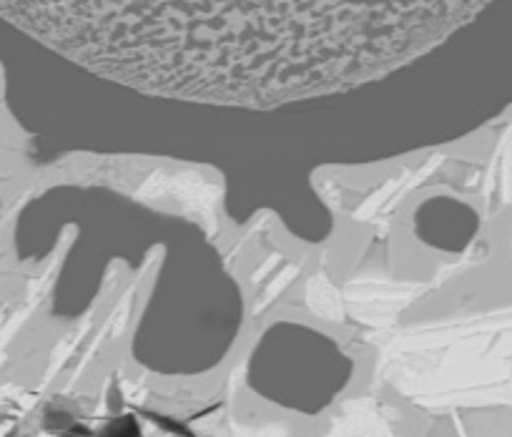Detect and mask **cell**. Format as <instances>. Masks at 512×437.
Returning <instances> with one entry per match:
<instances>
[{
    "label": "cell",
    "mask_w": 512,
    "mask_h": 437,
    "mask_svg": "<svg viewBox=\"0 0 512 437\" xmlns=\"http://www.w3.org/2000/svg\"><path fill=\"white\" fill-rule=\"evenodd\" d=\"M490 0H0V18L146 96L277 108L427 56Z\"/></svg>",
    "instance_id": "6da1fadb"
}]
</instances>
